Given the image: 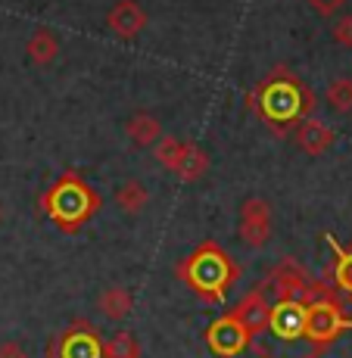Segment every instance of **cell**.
I'll list each match as a JSON object with an SVG mask.
<instances>
[{"mask_svg": "<svg viewBox=\"0 0 352 358\" xmlns=\"http://www.w3.org/2000/svg\"><path fill=\"white\" fill-rule=\"evenodd\" d=\"M334 41L337 44H343V47H352V16H343V19H337L334 22Z\"/></svg>", "mask_w": 352, "mask_h": 358, "instance_id": "cell-22", "label": "cell"}, {"mask_svg": "<svg viewBox=\"0 0 352 358\" xmlns=\"http://www.w3.org/2000/svg\"><path fill=\"white\" fill-rule=\"evenodd\" d=\"M328 103L337 113H349L352 109V78H337L328 87Z\"/></svg>", "mask_w": 352, "mask_h": 358, "instance_id": "cell-19", "label": "cell"}, {"mask_svg": "<svg viewBox=\"0 0 352 358\" xmlns=\"http://www.w3.org/2000/svg\"><path fill=\"white\" fill-rule=\"evenodd\" d=\"M97 308H100L103 318H109V321H125L131 315V308H134V296H131V290H125V287H109V290L100 293Z\"/></svg>", "mask_w": 352, "mask_h": 358, "instance_id": "cell-12", "label": "cell"}, {"mask_svg": "<svg viewBox=\"0 0 352 358\" xmlns=\"http://www.w3.org/2000/svg\"><path fill=\"white\" fill-rule=\"evenodd\" d=\"M346 327L340 308L334 302H312L306 306V327H302V336H312L315 343H328L334 340L340 330Z\"/></svg>", "mask_w": 352, "mask_h": 358, "instance_id": "cell-5", "label": "cell"}, {"mask_svg": "<svg viewBox=\"0 0 352 358\" xmlns=\"http://www.w3.org/2000/svg\"><path fill=\"white\" fill-rule=\"evenodd\" d=\"M103 358H137V340L128 330H119V334L103 346Z\"/></svg>", "mask_w": 352, "mask_h": 358, "instance_id": "cell-18", "label": "cell"}, {"mask_svg": "<svg viewBox=\"0 0 352 358\" xmlns=\"http://www.w3.org/2000/svg\"><path fill=\"white\" fill-rule=\"evenodd\" d=\"M240 240L246 246H265L272 240V206L265 199H246L240 209Z\"/></svg>", "mask_w": 352, "mask_h": 358, "instance_id": "cell-4", "label": "cell"}, {"mask_svg": "<svg viewBox=\"0 0 352 358\" xmlns=\"http://www.w3.org/2000/svg\"><path fill=\"white\" fill-rule=\"evenodd\" d=\"M268 312H272V306H268L265 296L256 290V293L244 296V302H240V306L234 308L231 315L246 327V334L253 336V334H259V330H265V327H268Z\"/></svg>", "mask_w": 352, "mask_h": 358, "instance_id": "cell-9", "label": "cell"}, {"mask_svg": "<svg viewBox=\"0 0 352 358\" xmlns=\"http://www.w3.org/2000/svg\"><path fill=\"white\" fill-rule=\"evenodd\" d=\"M106 22H109V29L119 34V38H134V34L143 31L147 16H143V10L134 3V0H119V3L109 10Z\"/></svg>", "mask_w": 352, "mask_h": 358, "instance_id": "cell-8", "label": "cell"}, {"mask_svg": "<svg viewBox=\"0 0 352 358\" xmlns=\"http://www.w3.org/2000/svg\"><path fill=\"white\" fill-rule=\"evenodd\" d=\"M206 343H209V349L216 355L231 358V355H237L240 349H246V343H250V334H246V327L240 324L234 315H227V318H218L216 324L209 327V334H206Z\"/></svg>", "mask_w": 352, "mask_h": 358, "instance_id": "cell-6", "label": "cell"}, {"mask_svg": "<svg viewBox=\"0 0 352 358\" xmlns=\"http://www.w3.org/2000/svg\"><path fill=\"white\" fill-rule=\"evenodd\" d=\"M262 113L268 115L272 122H287L296 119L306 106V94L293 85V81H272V85L262 91Z\"/></svg>", "mask_w": 352, "mask_h": 358, "instance_id": "cell-3", "label": "cell"}, {"mask_svg": "<svg viewBox=\"0 0 352 358\" xmlns=\"http://www.w3.org/2000/svg\"><path fill=\"white\" fill-rule=\"evenodd\" d=\"M274 284L284 287V290L290 293V299H293V293H302V287H306L302 284V274L296 271L293 265H281L278 271H274Z\"/></svg>", "mask_w": 352, "mask_h": 358, "instance_id": "cell-20", "label": "cell"}, {"mask_svg": "<svg viewBox=\"0 0 352 358\" xmlns=\"http://www.w3.org/2000/svg\"><path fill=\"white\" fill-rule=\"evenodd\" d=\"M296 143H300L309 156H321L324 150L334 143V131L324 125V122H318V119H309V122H302V125L296 128Z\"/></svg>", "mask_w": 352, "mask_h": 358, "instance_id": "cell-11", "label": "cell"}, {"mask_svg": "<svg viewBox=\"0 0 352 358\" xmlns=\"http://www.w3.org/2000/svg\"><path fill=\"white\" fill-rule=\"evenodd\" d=\"M47 209H50V215L57 218L59 224H66V228H72V224L85 222L87 215L94 212V194L85 187L81 181H63L57 190L50 194V199H47Z\"/></svg>", "mask_w": 352, "mask_h": 358, "instance_id": "cell-2", "label": "cell"}, {"mask_svg": "<svg viewBox=\"0 0 352 358\" xmlns=\"http://www.w3.org/2000/svg\"><path fill=\"white\" fill-rule=\"evenodd\" d=\"M0 358H29V352L16 340H6V343H0Z\"/></svg>", "mask_w": 352, "mask_h": 358, "instance_id": "cell-23", "label": "cell"}, {"mask_svg": "<svg viewBox=\"0 0 352 358\" xmlns=\"http://www.w3.org/2000/svg\"><path fill=\"white\" fill-rule=\"evenodd\" d=\"M337 284L346 293H352V252H340V262H337Z\"/></svg>", "mask_w": 352, "mask_h": 358, "instance_id": "cell-21", "label": "cell"}, {"mask_svg": "<svg viewBox=\"0 0 352 358\" xmlns=\"http://www.w3.org/2000/svg\"><path fill=\"white\" fill-rule=\"evenodd\" d=\"M184 274L203 296H222V290L231 284V265L216 246H206L184 265Z\"/></svg>", "mask_w": 352, "mask_h": 358, "instance_id": "cell-1", "label": "cell"}, {"mask_svg": "<svg viewBox=\"0 0 352 358\" xmlns=\"http://www.w3.org/2000/svg\"><path fill=\"white\" fill-rule=\"evenodd\" d=\"M302 327H306V306L296 299H284L268 312V330H272L278 340H296L302 336Z\"/></svg>", "mask_w": 352, "mask_h": 358, "instance_id": "cell-7", "label": "cell"}, {"mask_svg": "<svg viewBox=\"0 0 352 358\" xmlns=\"http://www.w3.org/2000/svg\"><path fill=\"white\" fill-rule=\"evenodd\" d=\"M59 358H103V346L94 330H72V334L63 336Z\"/></svg>", "mask_w": 352, "mask_h": 358, "instance_id": "cell-10", "label": "cell"}, {"mask_svg": "<svg viewBox=\"0 0 352 358\" xmlns=\"http://www.w3.org/2000/svg\"><path fill=\"white\" fill-rule=\"evenodd\" d=\"M25 57L31 59L34 66H50L53 59L59 57V41H57V34L53 31H47V29H38L29 38V44H25Z\"/></svg>", "mask_w": 352, "mask_h": 358, "instance_id": "cell-14", "label": "cell"}, {"mask_svg": "<svg viewBox=\"0 0 352 358\" xmlns=\"http://www.w3.org/2000/svg\"><path fill=\"white\" fill-rule=\"evenodd\" d=\"M147 199H150V194L141 181H125L115 190V206H119L125 215H141V212L147 209Z\"/></svg>", "mask_w": 352, "mask_h": 358, "instance_id": "cell-16", "label": "cell"}, {"mask_svg": "<svg viewBox=\"0 0 352 358\" xmlns=\"http://www.w3.org/2000/svg\"><path fill=\"white\" fill-rule=\"evenodd\" d=\"M0 222H3V212H0Z\"/></svg>", "mask_w": 352, "mask_h": 358, "instance_id": "cell-24", "label": "cell"}, {"mask_svg": "<svg viewBox=\"0 0 352 358\" xmlns=\"http://www.w3.org/2000/svg\"><path fill=\"white\" fill-rule=\"evenodd\" d=\"M125 134H128L131 143H137V147H153V143L162 137V125H160L156 115L137 113V115H131V119L125 122Z\"/></svg>", "mask_w": 352, "mask_h": 358, "instance_id": "cell-13", "label": "cell"}, {"mask_svg": "<svg viewBox=\"0 0 352 358\" xmlns=\"http://www.w3.org/2000/svg\"><path fill=\"white\" fill-rule=\"evenodd\" d=\"M206 169H209V156H206V150H199L197 143H188L181 153V162H178L175 175L181 178V181H199V178L206 175Z\"/></svg>", "mask_w": 352, "mask_h": 358, "instance_id": "cell-15", "label": "cell"}, {"mask_svg": "<svg viewBox=\"0 0 352 358\" xmlns=\"http://www.w3.org/2000/svg\"><path fill=\"white\" fill-rule=\"evenodd\" d=\"M184 147H188V143H184V141H178L175 134H162L160 141L153 143V156H156V162H160L162 169L175 171V169H178V162H181Z\"/></svg>", "mask_w": 352, "mask_h": 358, "instance_id": "cell-17", "label": "cell"}]
</instances>
